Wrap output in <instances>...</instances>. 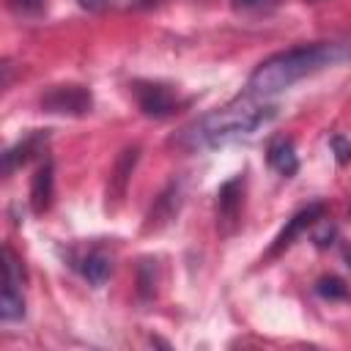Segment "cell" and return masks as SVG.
<instances>
[{"label": "cell", "mask_w": 351, "mask_h": 351, "mask_svg": "<svg viewBox=\"0 0 351 351\" xmlns=\"http://www.w3.org/2000/svg\"><path fill=\"white\" fill-rule=\"evenodd\" d=\"M343 60H351V47L343 41H315V44H299L291 49H282L271 58H266L247 80V93L255 99H269L293 82L318 74L324 69H332Z\"/></svg>", "instance_id": "6da1fadb"}, {"label": "cell", "mask_w": 351, "mask_h": 351, "mask_svg": "<svg viewBox=\"0 0 351 351\" xmlns=\"http://www.w3.org/2000/svg\"><path fill=\"white\" fill-rule=\"evenodd\" d=\"M274 115H277L274 104H266L263 99H255V96L244 93V96H236L228 104L200 115L197 121L186 123L176 134L173 143L186 148V151H206V148L228 145L239 137L252 134L255 129L269 123Z\"/></svg>", "instance_id": "7a4b0ae2"}, {"label": "cell", "mask_w": 351, "mask_h": 351, "mask_svg": "<svg viewBox=\"0 0 351 351\" xmlns=\"http://www.w3.org/2000/svg\"><path fill=\"white\" fill-rule=\"evenodd\" d=\"M44 112H55V115H85L93 107V96L85 85H52L49 90L41 93L38 99Z\"/></svg>", "instance_id": "3957f363"}, {"label": "cell", "mask_w": 351, "mask_h": 351, "mask_svg": "<svg viewBox=\"0 0 351 351\" xmlns=\"http://www.w3.org/2000/svg\"><path fill=\"white\" fill-rule=\"evenodd\" d=\"M241 208H244V176L239 173L217 189V228H219V233L230 236L239 228Z\"/></svg>", "instance_id": "277c9868"}, {"label": "cell", "mask_w": 351, "mask_h": 351, "mask_svg": "<svg viewBox=\"0 0 351 351\" xmlns=\"http://www.w3.org/2000/svg\"><path fill=\"white\" fill-rule=\"evenodd\" d=\"M132 93H134V101H137L140 112L148 115V118H170L181 107L176 93L167 85H159V82H143L140 80V82L132 85Z\"/></svg>", "instance_id": "5b68a950"}, {"label": "cell", "mask_w": 351, "mask_h": 351, "mask_svg": "<svg viewBox=\"0 0 351 351\" xmlns=\"http://www.w3.org/2000/svg\"><path fill=\"white\" fill-rule=\"evenodd\" d=\"M137 159H140V145H129V148H123L121 156L115 159V167H112V173H110V184H107V206H115V203L123 200Z\"/></svg>", "instance_id": "8992f818"}, {"label": "cell", "mask_w": 351, "mask_h": 351, "mask_svg": "<svg viewBox=\"0 0 351 351\" xmlns=\"http://www.w3.org/2000/svg\"><path fill=\"white\" fill-rule=\"evenodd\" d=\"M324 203H310V206H304L302 211H296L288 222H285V228L277 233V239H274V244L269 247V255H277V252H282L285 247H291L293 244V239L302 233V230H307L310 225H315L321 217H324Z\"/></svg>", "instance_id": "52a82bcc"}, {"label": "cell", "mask_w": 351, "mask_h": 351, "mask_svg": "<svg viewBox=\"0 0 351 351\" xmlns=\"http://www.w3.org/2000/svg\"><path fill=\"white\" fill-rule=\"evenodd\" d=\"M178 206H181V186L173 181V184H167V186L162 189V195L154 200V206H151V211H148V217H145L143 230H159L162 225H167V222L178 214Z\"/></svg>", "instance_id": "ba28073f"}, {"label": "cell", "mask_w": 351, "mask_h": 351, "mask_svg": "<svg viewBox=\"0 0 351 351\" xmlns=\"http://www.w3.org/2000/svg\"><path fill=\"white\" fill-rule=\"evenodd\" d=\"M52 195H55V167L47 159L36 170V176H33V184H30V208L36 214H44L52 206Z\"/></svg>", "instance_id": "9c48e42d"}, {"label": "cell", "mask_w": 351, "mask_h": 351, "mask_svg": "<svg viewBox=\"0 0 351 351\" xmlns=\"http://www.w3.org/2000/svg\"><path fill=\"white\" fill-rule=\"evenodd\" d=\"M266 159H269V165H271L280 176H285V178L299 170V156H296L293 140H288V137H277V140L269 145Z\"/></svg>", "instance_id": "30bf717a"}, {"label": "cell", "mask_w": 351, "mask_h": 351, "mask_svg": "<svg viewBox=\"0 0 351 351\" xmlns=\"http://www.w3.org/2000/svg\"><path fill=\"white\" fill-rule=\"evenodd\" d=\"M44 140H47V132H36V134H30V137H25V140H19L16 145H11L5 154H3V173L5 176H11L19 165H25L41 145H44Z\"/></svg>", "instance_id": "8fae6325"}, {"label": "cell", "mask_w": 351, "mask_h": 351, "mask_svg": "<svg viewBox=\"0 0 351 351\" xmlns=\"http://www.w3.org/2000/svg\"><path fill=\"white\" fill-rule=\"evenodd\" d=\"M80 271H82V277H85L90 285H104L107 277H110V271H112V263H110V258H104L101 252H90V255L82 258Z\"/></svg>", "instance_id": "7c38bea8"}, {"label": "cell", "mask_w": 351, "mask_h": 351, "mask_svg": "<svg viewBox=\"0 0 351 351\" xmlns=\"http://www.w3.org/2000/svg\"><path fill=\"white\" fill-rule=\"evenodd\" d=\"M25 315V299L19 288H8L3 285V296H0V318L3 321H19Z\"/></svg>", "instance_id": "4fadbf2b"}, {"label": "cell", "mask_w": 351, "mask_h": 351, "mask_svg": "<svg viewBox=\"0 0 351 351\" xmlns=\"http://www.w3.org/2000/svg\"><path fill=\"white\" fill-rule=\"evenodd\" d=\"M315 293L318 296H324V299H329V302H343V299H348L351 293H348V285L340 280V277H321L318 282H315Z\"/></svg>", "instance_id": "5bb4252c"}, {"label": "cell", "mask_w": 351, "mask_h": 351, "mask_svg": "<svg viewBox=\"0 0 351 351\" xmlns=\"http://www.w3.org/2000/svg\"><path fill=\"white\" fill-rule=\"evenodd\" d=\"M3 285H8V288L22 285V263L11 247H3Z\"/></svg>", "instance_id": "9a60e30c"}, {"label": "cell", "mask_w": 351, "mask_h": 351, "mask_svg": "<svg viewBox=\"0 0 351 351\" xmlns=\"http://www.w3.org/2000/svg\"><path fill=\"white\" fill-rule=\"evenodd\" d=\"M329 145H332V151H335L337 165H348V162H351V143H348L343 134H332V137H329Z\"/></svg>", "instance_id": "2e32d148"}, {"label": "cell", "mask_w": 351, "mask_h": 351, "mask_svg": "<svg viewBox=\"0 0 351 351\" xmlns=\"http://www.w3.org/2000/svg\"><path fill=\"white\" fill-rule=\"evenodd\" d=\"M8 5H11V11H16L22 16H36L44 11L47 0H8Z\"/></svg>", "instance_id": "e0dca14e"}, {"label": "cell", "mask_w": 351, "mask_h": 351, "mask_svg": "<svg viewBox=\"0 0 351 351\" xmlns=\"http://www.w3.org/2000/svg\"><path fill=\"white\" fill-rule=\"evenodd\" d=\"M335 236H337V228H335V225H329V222L321 217V222H318V228H315V233H313L315 247H329V244H335V241H332Z\"/></svg>", "instance_id": "ac0fdd59"}, {"label": "cell", "mask_w": 351, "mask_h": 351, "mask_svg": "<svg viewBox=\"0 0 351 351\" xmlns=\"http://www.w3.org/2000/svg\"><path fill=\"white\" fill-rule=\"evenodd\" d=\"M148 271H151V263L145 261V263L140 266V296H143V299L154 296V291H156V285H154V274L148 277Z\"/></svg>", "instance_id": "d6986e66"}, {"label": "cell", "mask_w": 351, "mask_h": 351, "mask_svg": "<svg viewBox=\"0 0 351 351\" xmlns=\"http://www.w3.org/2000/svg\"><path fill=\"white\" fill-rule=\"evenodd\" d=\"M233 5L241 11H269V8L280 5V0H233Z\"/></svg>", "instance_id": "ffe728a7"}, {"label": "cell", "mask_w": 351, "mask_h": 351, "mask_svg": "<svg viewBox=\"0 0 351 351\" xmlns=\"http://www.w3.org/2000/svg\"><path fill=\"white\" fill-rule=\"evenodd\" d=\"M77 3L88 11H104L107 5H112V0H77Z\"/></svg>", "instance_id": "44dd1931"}, {"label": "cell", "mask_w": 351, "mask_h": 351, "mask_svg": "<svg viewBox=\"0 0 351 351\" xmlns=\"http://www.w3.org/2000/svg\"><path fill=\"white\" fill-rule=\"evenodd\" d=\"M346 263H348V269H351V247L346 250Z\"/></svg>", "instance_id": "7402d4cb"}, {"label": "cell", "mask_w": 351, "mask_h": 351, "mask_svg": "<svg viewBox=\"0 0 351 351\" xmlns=\"http://www.w3.org/2000/svg\"><path fill=\"white\" fill-rule=\"evenodd\" d=\"M348 211H351V208H348Z\"/></svg>", "instance_id": "603a6c76"}]
</instances>
